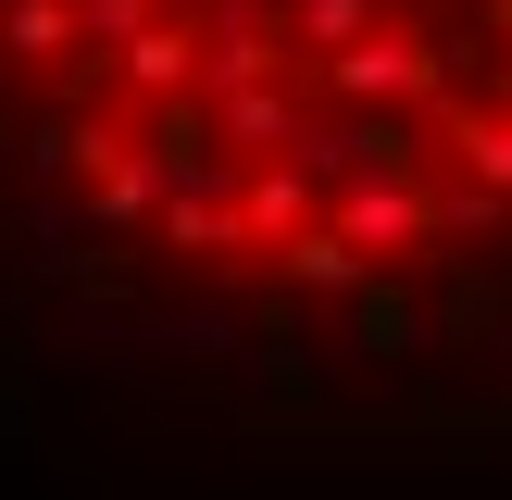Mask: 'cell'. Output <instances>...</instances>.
<instances>
[{
	"label": "cell",
	"mask_w": 512,
	"mask_h": 500,
	"mask_svg": "<svg viewBox=\"0 0 512 500\" xmlns=\"http://www.w3.org/2000/svg\"><path fill=\"white\" fill-rule=\"evenodd\" d=\"M0 238L313 413H512V0H0Z\"/></svg>",
	"instance_id": "6da1fadb"
}]
</instances>
